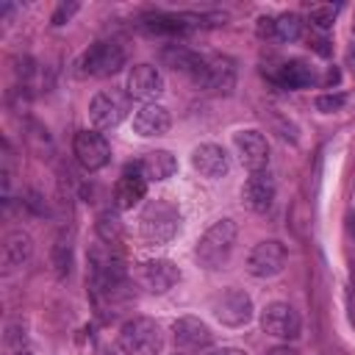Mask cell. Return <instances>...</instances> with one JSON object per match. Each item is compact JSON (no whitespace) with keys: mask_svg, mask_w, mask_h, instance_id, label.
I'll list each match as a JSON object with an SVG mask.
<instances>
[{"mask_svg":"<svg viewBox=\"0 0 355 355\" xmlns=\"http://www.w3.org/2000/svg\"><path fill=\"white\" fill-rule=\"evenodd\" d=\"M75 67L80 78H108L125 67V50L116 42H94Z\"/></svg>","mask_w":355,"mask_h":355,"instance_id":"cell-4","label":"cell"},{"mask_svg":"<svg viewBox=\"0 0 355 355\" xmlns=\"http://www.w3.org/2000/svg\"><path fill=\"white\" fill-rule=\"evenodd\" d=\"M344 103H347V94H341V92H330V94H319L316 97V108L324 111V114H333V111L344 108Z\"/></svg>","mask_w":355,"mask_h":355,"instance_id":"cell-26","label":"cell"},{"mask_svg":"<svg viewBox=\"0 0 355 355\" xmlns=\"http://www.w3.org/2000/svg\"><path fill=\"white\" fill-rule=\"evenodd\" d=\"M139 275H141V283H144L153 294H164V291H169V288L180 280V269H178L172 261H166V258L144 261Z\"/></svg>","mask_w":355,"mask_h":355,"instance_id":"cell-17","label":"cell"},{"mask_svg":"<svg viewBox=\"0 0 355 355\" xmlns=\"http://www.w3.org/2000/svg\"><path fill=\"white\" fill-rule=\"evenodd\" d=\"M275 178L263 169V172H250V178L241 186V202L255 211V214H266L275 205Z\"/></svg>","mask_w":355,"mask_h":355,"instance_id":"cell-12","label":"cell"},{"mask_svg":"<svg viewBox=\"0 0 355 355\" xmlns=\"http://www.w3.org/2000/svg\"><path fill=\"white\" fill-rule=\"evenodd\" d=\"M258 36H275V17H258Z\"/></svg>","mask_w":355,"mask_h":355,"instance_id":"cell-29","label":"cell"},{"mask_svg":"<svg viewBox=\"0 0 355 355\" xmlns=\"http://www.w3.org/2000/svg\"><path fill=\"white\" fill-rule=\"evenodd\" d=\"M261 327H263V333H269L275 338L291 341L300 336L302 322H300V313L288 302H269L261 311Z\"/></svg>","mask_w":355,"mask_h":355,"instance_id":"cell-8","label":"cell"},{"mask_svg":"<svg viewBox=\"0 0 355 355\" xmlns=\"http://www.w3.org/2000/svg\"><path fill=\"white\" fill-rule=\"evenodd\" d=\"M191 166H194L202 178H222L230 164H227V155H225V150H222L219 144L205 141V144L194 147V153H191Z\"/></svg>","mask_w":355,"mask_h":355,"instance_id":"cell-20","label":"cell"},{"mask_svg":"<svg viewBox=\"0 0 355 355\" xmlns=\"http://www.w3.org/2000/svg\"><path fill=\"white\" fill-rule=\"evenodd\" d=\"M72 153L86 172H97L111 161V144L97 130H80L72 139Z\"/></svg>","mask_w":355,"mask_h":355,"instance_id":"cell-6","label":"cell"},{"mask_svg":"<svg viewBox=\"0 0 355 355\" xmlns=\"http://www.w3.org/2000/svg\"><path fill=\"white\" fill-rule=\"evenodd\" d=\"M347 230H349V233L355 236V208H352V211L347 214Z\"/></svg>","mask_w":355,"mask_h":355,"instance_id":"cell-33","label":"cell"},{"mask_svg":"<svg viewBox=\"0 0 355 355\" xmlns=\"http://www.w3.org/2000/svg\"><path fill=\"white\" fill-rule=\"evenodd\" d=\"M197 86L211 94H230L236 86V61L230 55H211L205 61V75Z\"/></svg>","mask_w":355,"mask_h":355,"instance_id":"cell-14","label":"cell"},{"mask_svg":"<svg viewBox=\"0 0 355 355\" xmlns=\"http://www.w3.org/2000/svg\"><path fill=\"white\" fill-rule=\"evenodd\" d=\"M161 61H164V67H169L172 72H180V75H186L189 80L200 83L202 75H205V61H208V58H202L200 53H194V50L186 47V44L172 42V44L161 47Z\"/></svg>","mask_w":355,"mask_h":355,"instance_id":"cell-9","label":"cell"},{"mask_svg":"<svg viewBox=\"0 0 355 355\" xmlns=\"http://www.w3.org/2000/svg\"><path fill=\"white\" fill-rule=\"evenodd\" d=\"M89 116L97 128H116L128 116V97L119 92H97L89 103Z\"/></svg>","mask_w":355,"mask_h":355,"instance_id":"cell-11","label":"cell"},{"mask_svg":"<svg viewBox=\"0 0 355 355\" xmlns=\"http://www.w3.org/2000/svg\"><path fill=\"white\" fill-rule=\"evenodd\" d=\"M144 194H147V178L141 175L139 164H133V166H128V169L122 172V178H119L116 186H114V205H116L119 211H128V208H133Z\"/></svg>","mask_w":355,"mask_h":355,"instance_id":"cell-16","label":"cell"},{"mask_svg":"<svg viewBox=\"0 0 355 355\" xmlns=\"http://www.w3.org/2000/svg\"><path fill=\"white\" fill-rule=\"evenodd\" d=\"M14 11H17V6H14V3H3V6H0V17H3V22H8Z\"/></svg>","mask_w":355,"mask_h":355,"instance_id":"cell-31","label":"cell"},{"mask_svg":"<svg viewBox=\"0 0 355 355\" xmlns=\"http://www.w3.org/2000/svg\"><path fill=\"white\" fill-rule=\"evenodd\" d=\"M352 33H355V14H352Z\"/></svg>","mask_w":355,"mask_h":355,"instance_id":"cell-35","label":"cell"},{"mask_svg":"<svg viewBox=\"0 0 355 355\" xmlns=\"http://www.w3.org/2000/svg\"><path fill=\"white\" fill-rule=\"evenodd\" d=\"M275 36L280 42H297L302 36V19H300V14L286 11V14L275 17Z\"/></svg>","mask_w":355,"mask_h":355,"instance_id":"cell-24","label":"cell"},{"mask_svg":"<svg viewBox=\"0 0 355 355\" xmlns=\"http://www.w3.org/2000/svg\"><path fill=\"white\" fill-rule=\"evenodd\" d=\"M236 236H239V227L233 219H216L197 241V261L200 266L205 269H219L222 263H227L230 252H233V244H236Z\"/></svg>","mask_w":355,"mask_h":355,"instance_id":"cell-1","label":"cell"},{"mask_svg":"<svg viewBox=\"0 0 355 355\" xmlns=\"http://www.w3.org/2000/svg\"><path fill=\"white\" fill-rule=\"evenodd\" d=\"M33 252V241L25 230H11L3 236V244H0V258H3V269L11 272V269H19L22 263H28Z\"/></svg>","mask_w":355,"mask_h":355,"instance_id":"cell-19","label":"cell"},{"mask_svg":"<svg viewBox=\"0 0 355 355\" xmlns=\"http://www.w3.org/2000/svg\"><path fill=\"white\" fill-rule=\"evenodd\" d=\"M308 42H311V47H313L319 55H330V42H327L324 33H316V31H313V33L308 36Z\"/></svg>","mask_w":355,"mask_h":355,"instance_id":"cell-28","label":"cell"},{"mask_svg":"<svg viewBox=\"0 0 355 355\" xmlns=\"http://www.w3.org/2000/svg\"><path fill=\"white\" fill-rule=\"evenodd\" d=\"M116 344L125 355H158L164 347V333L155 319L133 316L119 327Z\"/></svg>","mask_w":355,"mask_h":355,"instance_id":"cell-2","label":"cell"},{"mask_svg":"<svg viewBox=\"0 0 355 355\" xmlns=\"http://www.w3.org/2000/svg\"><path fill=\"white\" fill-rule=\"evenodd\" d=\"M233 147L239 153V161L250 169V172H263L269 164V144L266 136L261 130H239L233 136Z\"/></svg>","mask_w":355,"mask_h":355,"instance_id":"cell-10","label":"cell"},{"mask_svg":"<svg viewBox=\"0 0 355 355\" xmlns=\"http://www.w3.org/2000/svg\"><path fill=\"white\" fill-rule=\"evenodd\" d=\"M172 338H175V344L180 349H189V352H200V349H208L214 344L211 327L202 319H197V316H180V319H175Z\"/></svg>","mask_w":355,"mask_h":355,"instance_id":"cell-13","label":"cell"},{"mask_svg":"<svg viewBox=\"0 0 355 355\" xmlns=\"http://www.w3.org/2000/svg\"><path fill=\"white\" fill-rule=\"evenodd\" d=\"M139 169H141V175H144L147 180H166V178L175 175L178 161H175V155H172L169 150H150V153L139 161Z\"/></svg>","mask_w":355,"mask_h":355,"instance_id":"cell-21","label":"cell"},{"mask_svg":"<svg viewBox=\"0 0 355 355\" xmlns=\"http://www.w3.org/2000/svg\"><path fill=\"white\" fill-rule=\"evenodd\" d=\"M336 80H338V69H333V67H330V69H327V78H324V83L330 86V83H336Z\"/></svg>","mask_w":355,"mask_h":355,"instance_id":"cell-34","label":"cell"},{"mask_svg":"<svg viewBox=\"0 0 355 355\" xmlns=\"http://www.w3.org/2000/svg\"><path fill=\"white\" fill-rule=\"evenodd\" d=\"M336 14H338V6H333V3H327V6H313L311 14H308L311 28H316V31H327V28L333 25Z\"/></svg>","mask_w":355,"mask_h":355,"instance_id":"cell-25","label":"cell"},{"mask_svg":"<svg viewBox=\"0 0 355 355\" xmlns=\"http://www.w3.org/2000/svg\"><path fill=\"white\" fill-rule=\"evenodd\" d=\"M205 355H247V352L239 349V347H222V349H211V352H205Z\"/></svg>","mask_w":355,"mask_h":355,"instance_id":"cell-30","label":"cell"},{"mask_svg":"<svg viewBox=\"0 0 355 355\" xmlns=\"http://www.w3.org/2000/svg\"><path fill=\"white\" fill-rule=\"evenodd\" d=\"M161 92H164V78L153 64H136L128 72V94L133 100H141L147 105L155 97H161Z\"/></svg>","mask_w":355,"mask_h":355,"instance_id":"cell-15","label":"cell"},{"mask_svg":"<svg viewBox=\"0 0 355 355\" xmlns=\"http://www.w3.org/2000/svg\"><path fill=\"white\" fill-rule=\"evenodd\" d=\"M78 8H80V3H78V0L61 3V6L53 11V19H50V22H53V25H64V22H69V19H72V14H75Z\"/></svg>","mask_w":355,"mask_h":355,"instance_id":"cell-27","label":"cell"},{"mask_svg":"<svg viewBox=\"0 0 355 355\" xmlns=\"http://www.w3.org/2000/svg\"><path fill=\"white\" fill-rule=\"evenodd\" d=\"M94 230H97V239L100 241H105V244H111V247H116L122 239H125V225H122V219H119V214L116 211H103L100 216H97V222H94Z\"/></svg>","mask_w":355,"mask_h":355,"instance_id":"cell-23","label":"cell"},{"mask_svg":"<svg viewBox=\"0 0 355 355\" xmlns=\"http://www.w3.org/2000/svg\"><path fill=\"white\" fill-rule=\"evenodd\" d=\"M169 125H172V116L158 103H147L133 114V130L139 136H164Z\"/></svg>","mask_w":355,"mask_h":355,"instance_id":"cell-18","label":"cell"},{"mask_svg":"<svg viewBox=\"0 0 355 355\" xmlns=\"http://www.w3.org/2000/svg\"><path fill=\"white\" fill-rule=\"evenodd\" d=\"M286 258H288V252H286L283 241H277V239L258 241L247 255V272L252 277H272V275L283 272Z\"/></svg>","mask_w":355,"mask_h":355,"instance_id":"cell-7","label":"cell"},{"mask_svg":"<svg viewBox=\"0 0 355 355\" xmlns=\"http://www.w3.org/2000/svg\"><path fill=\"white\" fill-rule=\"evenodd\" d=\"M180 227V214L169 200H153L139 219V233L147 244H166Z\"/></svg>","mask_w":355,"mask_h":355,"instance_id":"cell-3","label":"cell"},{"mask_svg":"<svg viewBox=\"0 0 355 355\" xmlns=\"http://www.w3.org/2000/svg\"><path fill=\"white\" fill-rule=\"evenodd\" d=\"M214 316L227 327H241L252 319V300L241 288H227L211 300Z\"/></svg>","mask_w":355,"mask_h":355,"instance_id":"cell-5","label":"cell"},{"mask_svg":"<svg viewBox=\"0 0 355 355\" xmlns=\"http://www.w3.org/2000/svg\"><path fill=\"white\" fill-rule=\"evenodd\" d=\"M266 355H300L294 347H272Z\"/></svg>","mask_w":355,"mask_h":355,"instance_id":"cell-32","label":"cell"},{"mask_svg":"<svg viewBox=\"0 0 355 355\" xmlns=\"http://www.w3.org/2000/svg\"><path fill=\"white\" fill-rule=\"evenodd\" d=\"M17 355H28V352H22V349H19V352H17Z\"/></svg>","mask_w":355,"mask_h":355,"instance_id":"cell-36","label":"cell"},{"mask_svg":"<svg viewBox=\"0 0 355 355\" xmlns=\"http://www.w3.org/2000/svg\"><path fill=\"white\" fill-rule=\"evenodd\" d=\"M277 80H280L283 86H288V89H305V86L313 83V69H311L308 61L294 58V61H286V64L280 67Z\"/></svg>","mask_w":355,"mask_h":355,"instance_id":"cell-22","label":"cell"}]
</instances>
